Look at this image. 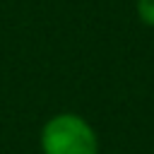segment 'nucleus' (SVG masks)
<instances>
[{
	"instance_id": "f03ea898",
	"label": "nucleus",
	"mask_w": 154,
	"mask_h": 154,
	"mask_svg": "<svg viewBox=\"0 0 154 154\" xmlns=\"http://www.w3.org/2000/svg\"><path fill=\"white\" fill-rule=\"evenodd\" d=\"M135 12H137V19L144 26L154 29V0H137L135 2Z\"/></svg>"
},
{
	"instance_id": "f257e3e1",
	"label": "nucleus",
	"mask_w": 154,
	"mask_h": 154,
	"mask_svg": "<svg viewBox=\"0 0 154 154\" xmlns=\"http://www.w3.org/2000/svg\"><path fill=\"white\" fill-rule=\"evenodd\" d=\"M43 154H99V135L77 113L51 116L38 135Z\"/></svg>"
}]
</instances>
